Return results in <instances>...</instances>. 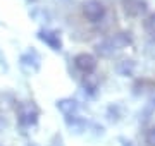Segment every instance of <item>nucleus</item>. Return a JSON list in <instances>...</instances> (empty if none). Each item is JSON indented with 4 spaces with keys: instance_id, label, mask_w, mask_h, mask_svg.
I'll list each match as a JSON object with an SVG mask.
<instances>
[{
    "instance_id": "6e6552de",
    "label": "nucleus",
    "mask_w": 155,
    "mask_h": 146,
    "mask_svg": "<svg viewBox=\"0 0 155 146\" xmlns=\"http://www.w3.org/2000/svg\"><path fill=\"white\" fill-rule=\"evenodd\" d=\"M143 29H145V31H147L148 34H155V12L145 17V21H143Z\"/></svg>"
},
{
    "instance_id": "0eeeda50",
    "label": "nucleus",
    "mask_w": 155,
    "mask_h": 146,
    "mask_svg": "<svg viewBox=\"0 0 155 146\" xmlns=\"http://www.w3.org/2000/svg\"><path fill=\"white\" fill-rule=\"evenodd\" d=\"M57 108L61 110L64 115H72L78 110V101L72 98H64V100L57 101Z\"/></svg>"
},
{
    "instance_id": "f257e3e1",
    "label": "nucleus",
    "mask_w": 155,
    "mask_h": 146,
    "mask_svg": "<svg viewBox=\"0 0 155 146\" xmlns=\"http://www.w3.org/2000/svg\"><path fill=\"white\" fill-rule=\"evenodd\" d=\"M81 7H83V16L90 23H100L105 17V7L100 0H86Z\"/></svg>"
},
{
    "instance_id": "f03ea898",
    "label": "nucleus",
    "mask_w": 155,
    "mask_h": 146,
    "mask_svg": "<svg viewBox=\"0 0 155 146\" xmlns=\"http://www.w3.org/2000/svg\"><path fill=\"white\" fill-rule=\"evenodd\" d=\"M74 65H76L78 71H81L84 76H90V74L95 72L97 69V59H95L91 53H78L74 57Z\"/></svg>"
},
{
    "instance_id": "20e7f679",
    "label": "nucleus",
    "mask_w": 155,
    "mask_h": 146,
    "mask_svg": "<svg viewBox=\"0 0 155 146\" xmlns=\"http://www.w3.org/2000/svg\"><path fill=\"white\" fill-rule=\"evenodd\" d=\"M122 7L124 12L131 17H138L147 12L148 9V2L147 0H122Z\"/></svg>"
},
{
    "instance_id": "9d476101",
    "label": "nucleus",
    "mask_w": 155,
    "mask_h": 146,
    "mask_svg": "<svg viewBox=\"0 0 155 146\" xmlns=\"http://www.w3.org/2000/svg\"><path fill=\"white\" fill-rule=\"evenodd\" d=\"M83 84H84V88H86L90 93H95V90L98 88V81H97V79H95L91 74H90V76H86V78H84V83H83Z\"/></svg>"
},
{
    "instance_id": "1a4fd4ad",
    "label": "nucleus",
    "mask_w": 155,
    "mask_h": 146,
    "mask_svg": "<svg viewBox=\"0 0 155 146\" xmlns=\"http://www.w3.org/2000/svg\"><path fill=\"white\" fill-rule=\"evenodd\" d=\"M134 71V62L133 60H122L121 65H119V72L124 74V76H129V74Z\"/></svg>"
},
{
    "instance_id": "7ed1b4c3",
    "label": "nucleus",
    "mask_w": 155,
    "mask_h": 146,
    "mask_svg": "<svg viewBox=\"0 0 155 146\" xmlns=\"http://www.w3.org/2000/svg\"><path fill=\"white\" fill-rule=\"evenodd\" d=\"M38 115H40L38 108L35 107L33 103H28V105L21 107V110H19V122H21V125H26V127L35 125L38 122Z\"/></svg>"
},
{
    "instance_id": "39448f33",
    "label": "nucleus",
    "mask_w": 155,
    "mask_h": 146,
    "mask_svg": "<svg viewBox=\"0 0 155 146\" xmlns=\"http://www.w3.org/2000/svg\"><path fill=\"white\" fill-rule=\"evenodd\" d=\"M38 38L47 43V45L52 48V50H62V40H61V34L57 33V31H48V29H41L38 33Z\"/></svg>"
},
{
    "instance_id": "9b49d317",
    "label": "nucleus",
    "mask_w": 155,
    "mask_h": 146,
    "mask_svg": "<svg viewBox=\"0 0 155 146\" xmlns=\"http://www.w3.org/2000/svg\"><path fill=\"white\" fill-rule=\"evenodd\" d=\"M147 143H148L150 146H155V127H152V129L147 132Z\"/></svg>"
},
{
    "instance_id": "423d86ee",
    "label": "nucleus",
    "mask_w": 155,
    "mask_h": 146,
    "mask_svg": "<svg viewBox=\"0 0 155 146\" xmlns=\"http://www.w3.org/2000/svg\"><path fill=\"white\" fill-rule=\"evenodd\" d=\"M107 41H109V45H110L112 50H124L127 46H131L133 38H131V33L121 31V33H116L110 40H107Z\"/></svg>"
}]
</instances>
